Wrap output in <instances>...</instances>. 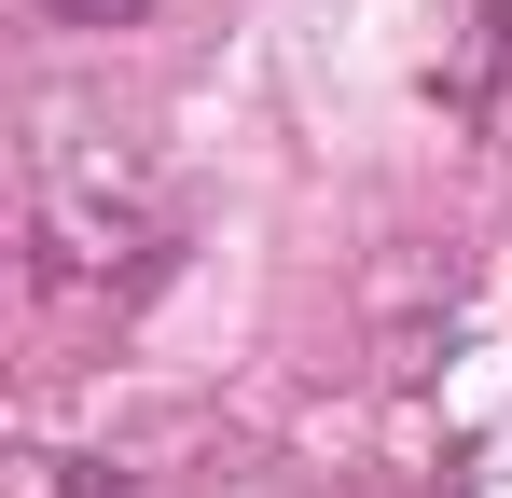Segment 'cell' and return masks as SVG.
Segmentation results:
<instances>
[{
  "label": "cell",
  "instance_id": "obj_1",
  "mask_svg": "<svg viewBox=\"0 0 512 498\" xmlns=\"http://www.w3.org/2000/svg\"><path fill=\"white\" fill-rule=\"evenodd\" d=\"M42 14H56V28H139L153 0H42Z\"/></svg>",
  "mask_w": 512,
  "mask_h": 498
}]
</instances>
